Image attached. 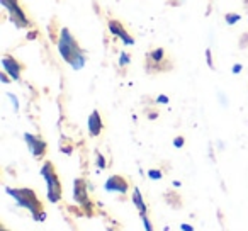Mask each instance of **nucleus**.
Returning a JSON list of instances; mask_svg holds the SVG:
<instances>
[{"label": "nucleus", "instance_id": "0eeeda50", "mask_svg": "<svg viewBox=\"0 0 248 231\" xmlns=\"http://www.w3.org/2000/svg\"><path fill=\"white\" fill-rule=\"evenodd\" d=\"M104 189H106L107 192L126 194V192H128V189H129V185H128V180L124 179V177L110 175L109 179L106 180V184H104Z\"/></svg>", "mask_w": 248, "mask_h": 231}, {"label": "nucleus", "instance_id": "cd10ccee", "mask_svg": "<svg viewBox=\"0 0 248 231\" xmlns=\"http://www.w3.org/2000/svg\"><path fill=\"white\" fill-rule=\"evenodd\" d=\"M0 231H7V230H5V228H0Z\"/></svg>", "mask_w": 248, "mask_h": 231}, {"label": "nucleus", "instance_id": "bb28decb", "mask_svg": "<svg viewBox=\"0 0 248 231\" xmlns=\"http://www.w3.org/2000/svg\"><path fill=\"white\" fill-rule=\"evenodd\" d=\"M28 38L29 39H34L36 38V32H31V34H28Z\"/></svg>", "mask_w": 248, "mask_h": 231}, {"label": "nucleus", "instance_id": "4468645a", "mask_svg": "<svg viewBox=\"0 0 248 231\" xmlns=\"http://www.w3.org/2000/svg\"><path fill=\"white\" fill-rule=\"evenodd\" d=\"M148 177L152 180H160V179H163V173H162V170H158V169H150Z\"/></svg>", "mask_w": 248, "mask_h": 231}, {"label": "nucleus", "instance_id": "aec40b11", "mask_svg": "<svg viewBox=\"0 0 248 231\" xmlns=\"http://www.w3.org/2000/svg\"><path fill=\"white\" fill-rule=\"evenodd\" d=\"M184 145H186V139H184L182 136H177V138L173 139V146H175V148H182Z\"/></svg>", "mask_w": 248, "mask_h": 231}, {"label": "nucleus", "instance_id": "2eb2a0df", "mask_svg": "<svg viewBox=\"0 0 248 231\" xmlns=\"http://www.w3.org/2000/svg\"><path fill=\"white\" fill-rule=\"evenodd\" d=\"M95 156H97V167H99V170H104L106 169V158H104V155L100 152H97Z\"/></svg>", "mask_w": 248, "mask_h": 231}, {"label": "nucleus", "instance_id": "6e6552de", "mask_svg": "<svg viewBox=\"0 0 248 231\" xmlns=\"http://www.w3.org/2000/svg\"><path fill=\"white\" fill-rule=\"evenodd\" d=\"M107 28H109L110 34H114L116 38H119L126 46L135 45V39H133V36L128 34V31L124 29V26L121 24L119 21H109V22H107Z\"/></svg>", "mask_w": 248, "mask_h": 231}, {"label": "nucleus", "instance_id": "b1692460", "mask_svg": "<svg viewBox=\"0 0 248 231\" xmlns=\"http://www.w3.org/2000/svg\"><path fill=\"white\" fill-rule=\"evenodd\" d=\"M180 230H182V231H194V226H192V224L182 223V224H180Z\"/></svg>", "mask_w": 248, "mask_h": 231}, {"label": "nucleus", "instance_id": "f03ea898", "mask_svg": "<svg viewBox=\"0 0 248 231\" xmlns=\"http://www.w3.org/2000/svg\"><path fill=\"white\" fill-rule=\"evenodd\" d=\"M5 192L11 197H14V200L17 202V206L28 209L29 213L32 214L34 221H45L46 214L43 211L41 200L38 199L36 192L32 189H28V187H22V189H12V187H5Z\"/></svg>", "mask_w": 248, "mask_h": 231}, {"label": "nucleus", "instance_id": "20e7f679", "mask_svg": "<svg viewBox=\"0 0 248 231\" xmlns=\"http://www.w3.org/2000/svg\"><path fill=\"white\" fill-rule=\"evenodd\" d=\"M0 4L7 9L9 15H11V21L14 22L16 28L26 29V28H29V26H31L28 15L24 14V11L21 9V5H19L17 0H0Z\"/></svg>", "mask_w": 248, "mask_h": 231}, {"label": "nucleus", "instance_id": "412c9836", "mask_svg": "<svg viewBox=\"0 0 248 231\" xmlns=\"http://www.w3.org/2000/svg\"><path fill=\"white\" fill-rule=\"evenodd\" d=\"M206 62L209 68H214V63H213V55H211V49H206Z\"/></svg>", "mask_w": 248, "mask_h": 231}, {"label": "nucleus", "instance_id": "f8f14e48", "mask_svg": "<svg viewBox=\"0 0 248 231\" xmlns=\"http://www.w3.org/2000/svg\"><path fill=\"white\" fill-rule=\"evenodd\" d=\"M146 56H148V62H152L153 65L158 66L160 63L163 62V58H165V49H163V48H156V49H153V51H150Z\"/></svg>", "mask_w": 248, "mask_h": 231}, {"label": "nucleus", "instance_id": "a211bd4d", "mask_svg": "<svg viewBox=\"0 0 248 231\" xmlns=\"http://www.w3.org/2000/svg\"><path fill=\"white\" fill-rule=\"evenodd\" d=\"M240 49H243V48H248V32H245V34H241V38H240Z\"/></svg>", "mask_w": 248, "mask_h": 231}, {"label": "nucleus", "instance_id": "4be33fe9", "mask_svg": "<svg viewBox=\"0 0 248 231\" xmlns=\"http://www.w3.org/2000/svg\"><path fill=\"white\" fill-rule=\"evenodd\" d=\"M241 70H243V65H241V63H234L233 68H231V72H233L234 75H238V73H241Z\"/></svg>", "mask_w": 248, "mask_h": 231}, {"label": "nucleus", "instance_id": "9b49d317", "mask_svg": "<svg viewBox=\"0 0 248 231\" xmlns=\"http://www.w3.org/2000/svg\"><path fill=\"white\" fill-rule=\"evenodd\" d=\"M133 204H135L136 209H138L140 213H141V214H146L148 207H146L145 200H143V196H141V190H140L138 187H135V189H133Z\"/></svg>", "mask_w": 248, "mask_h": 231}, {"label": "nucleus", "instance_id": "f257e3e1", "mask_svg": "<svg viewBox=\"0 0 248 231\" xmlns=\"http://www.w3.org/2000/svg\"><path fill=\"white\" fill-rule=\"evenodd\" d=\"M58 51L62 58L72 66L73 70H82L85 66V55L80 49L77 39L70 32L68 28H62L58 38Z\"/></svg>", "mask_w": 248, "mask_h": 231}, {"label": "nucleus", "instance_id": "423d86ee", "mask_svg": "<svg viewBox=\"0 0 248 231\" xmlns=\"http://www.w3.org/2000/svg\"><path fill=\"white\" fill-rule=\"evenodd\" d=\"M2 68H4V72L7 73L12 80H16V82H19V80H21L22 65L14 58V56L5 55L4 58H2Z\"/></svg>", "mask_w": 248, "mask_h": 231}, {"label": "nucleus", "instance_id": "1a4fd4ad", "mask_svg": "<svg viewBox=\"0 0 248 231\" xmlns=\"http://www.w3.org/2000/svg\"><path fill=\"white\" fill-rule=\"evenodd\" d=\"M73 199L80 204L82 207H90V200H89V194H87V187H85V180L83 179H77L73 182Z\"/></svg>", "mask_w": 248, "mask_h": 231}, {"label": "nucleus", "instance_id": "6ab92c4d", "mask_svg": "<svg viewBox=\"0 0 248 231\" xmlns=\"http://www.w3.org/2000/svg\"><path fill=\"white\" fill-rule=\"evenodd\" d=\"M7 97H9V99H11L12 106H14V110H19V100H17V97H16L14 93H11V92L7 93Z\"/></svg>", "mask_w": 248, "mask_h": 231}, {"label": "nucleus", "instance_id": "ddd939ff", "mask_svg": "<svg viewBox=\"0 0 248 231\" xmlns=\"http://www.w3.org/2000/svg\"><path fill=\"white\" fill-rule=\"evenodd\" d=\"M241 21V15L240 14H226L224 15V22H226L228 26H234L236 22Z\"/></svg>", "mask_w": 248, "mask_h": 231}, {"label": "nucleus", "instance_id": "39448f33", "mask_svg": "<svg viewBox=\"0 0 248 231\" xmlns=\"http://www.w3.org/2000/svg\"><path fill=\"white\" fill-rule=\"evenodd\" d=\"M24 141L28 143V148H29V152H31L32 156H36V158L45 156V153H46V141L45 139H41L39 136L31 135V133H24Z\"/></svg>", "mask_w": 248, "mask_h": 231}, {"label": "nucleus", "instance_id": "f3484780", "mask_svg": "<svg viewBox=\"0 0 248 231\" xmlns=\"http://www.w3.org/2000/svg\"><path fill=\"white\" fill-rule=\"evenodd\" d=\"M141 221H143V226H145V231H153V224L146 214H141Z\"/></svg>", "mask_w": 248, "mask_h": 231}, {"label": "nucleus", "instance_id": "7ed1b4c3", "mask_svg": "<svg viewBox=\"0 0 248 231\" xmlns=\"http://www.w3.org/2000/svg\"><path fill=\"white\" fill-rule=\"evenodd\" d=\"M41 177L46 180V187H48V200L49 202H58L62 199V184H60V179L55 172V167H53L51 162H46L45 165L41 167Z\"/></svg>", "mask_w": 248, "mask_h": 231}, {"label": "nucleus", "instance_id": "dca6fc26", "mask_svg": "<svg viewBox=\"0 0 248 231\" xmlns=\"http://www.w3.org/2000/svg\"><path fill=\"white\" fill-rule=\"evenodd\" d=\"M129 62H131V58H129L128 53H126V51L121 53V56H119V65L121 66H126V65H129Z\"/></svg>", "mask_w": 248, "mask_h": 231}, {"label": "nucleus", "instance_id": "a878e982", "mask_svg": "<svg viewBox=\"0 0 248 231\" xmlns=\"http://www.w3.org/2000/svg\"><path fill=\"white\" fill-rule=\"evenodd\" d=\"M148 118H150V119H156V118H158V114H156V112H152V114L148 116Z\"/></svg>", "mask_w": 248, "mask_h": 231}, {"label": "nucleus", "instance_id": "393cba45", "mask_svg": "<svg viewBox=\"0 0 248 231\" xmlns=\"http://www.w3.org/2000/svg\"><path fill=\"white\" fill-rule=\"evenodd\" d=\"M0 78H2V82H4V83H11V80H12V78H9V75L5 72L0 73Z\"/></svg>", "mask_w": 248, "mask_h": 231}, {"label": "nucleus", "instance_id": "9d476101", "mask_svg": "<svg viewBox=\"0 0 248 231\" xmlns=\"http://www.w3.org/2000/svg\"><path fill=\"white\" fill-rule=\"evenodd\" d=\"M104 124L102 119H100L99 110H92V114L89 116V133L90 136H99L100 131H102Z\"/></svg>", "mask_w": 248, "mask_h": 231}, {"label": "nucleus", "instance_id": "5701e85b", "mask_svg": "<svg viewBox=\"0 0 248 231\" xmlns=\"http://www.w3.org/2000/svg\"><path fill=\"white\" fill-rule=\"evenodd\" d=\"M156 102H158V104H169V97L163 95V93H162V95L156 97Z\"/></svg>", "mask_w": 248, "mask_h": 231}]
</instances>
